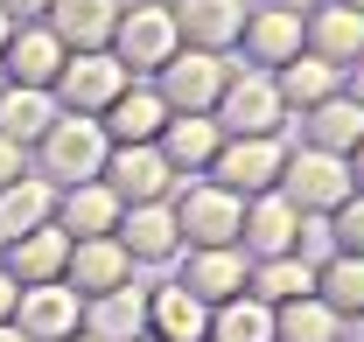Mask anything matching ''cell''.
Segmentation results:
<instances>
[{
  "label": "cell",
  "instance_id": "30bf717a",
  "mask_svg": "<svg viewBox=\"0 0 364 342\" xmlns=\"http://www.w3.org/2000/svg\"><path fill=\"white\" fill-rule=\"evenodd\" d=\"M280 168H287V140L259 133V140H225L210 161V182H225L231 196H267L280 189Z\"/></svg>",
  "mask_w": 364,
  "mask_h": 342
},
{
  "label": "cell",
  "instance_id": "bcb514c9",
  "mask_svg": "<svg viewBox=\"0 0 364 342\" xmlns=\"http://www.w3.org/2000/svg\"><path fill=\"white\" fill-rule=\"evenodd\" d=\"M245 7H259V0H245Z\"/></svg>",
  "mask_w": 364,
  "mask_h": 342
},
{
  "label": "cell",
  "instance_id": "cb8c5ba5",
  "mask_svg": "<svg viewBox=\"0 0 364 342\" xmlns=\"http://www.w3.org/2000/svg\"><path fill=\"white\" fill-rule=\"evenodd\" d=\"M301 28H309V56L336 63V70L364 63V14H358V7H336V0H322Z\"/></svg>",
  "mask_w": 364,
  "mask_h": 342
},
{
  "label": "cell",
  "instance_id": "681fc988",
  "mask_svg": "<svg viewBox=\"0 0 364 342\" xmlns=\"http://www.w3.org/2000/svg\"><path fill=\"white\" fill-rule=\"evenodd\" d=\"M343 342H350V336H343Z\"/></svg>",
  "mask_w": 364,
  "mask_h": 342
},
{
  "label": "cell",
  "instance_id": "4dcf8cb0",
  "mask_svg": "<svg viewBox=\"0 0 364 342\" xmlns=\"http://www.w3.org/2000/svg\"><path fill=\"white\" fill-rule=\"evenodd\" d=\"M343 314L329 307L322 294H301L287 300V307H273V342H343Z\"/></svg>",
  "mask_w": 364,
  "mask_h": 342
},
{
  "label": "cell",
  "instance_id": "d4e9b609",
  "mask_svg": "<svg viewBox=\"0 0 364 342\" xmlns=\"http://www.w3.org/2000/svg\"><path fill=\"white\" fill-rule=\"evenodd\" d=\"M119 196L105 189V182H70V189H56V224L70 231V238H112L119 231Z\"/></svg>",
  "mask_w": 364,
  "mask_h": 342
},
{
  "label": "cell",
  "instance_id": "7c38bea8",
  "mask_svg": "<svg viewBox=\"0 0 364 342\" xmlns=\"http://www.w3.org/2000/svg\"><path fill=\"white\" fill-rule=\"evenodd\" d=\"M77 321H85V294L70 280L21 287V300H14V329L28 342H63V336H77Z\"/></svg>",
  "mask_w": 364,
  "mask_h": 342
},
{
  "label": "cell",
  "instance_id": "9a60e30c",
  "mask_svg": "<svg viewBox=\"0 0 364 342\" xmlns=\"http://www.w3.org/2000/svg\"><path fill=\"white\" fill-rule=\"evenodd\" d=\"M168 14H176V35L189 49L231 56L238 35H245V0H168Z\"/></svg>",
  "mask_w": 364,
  "mask_h": 342
},
{
  "label": "cell",
  "instance_id": "d6986e66",
  "mask_svg": "<svg viewBox=\"0 0 364 342\" xmlns=\"http://www.w3.org/2000/svg\"><path fill=\"white\" fill-rule=\"evenodd\" d=\"M70 231L49 216V224H36L28 238H14V245H0L7 252V272H14V287H49V280H63V265H70Z\"/></svg>",
  "mask_w": 364,
  "mask_h": 342
},
{
  "label": "cell",
  "instance_id": "c3c4849f",
  "mask_svg": "<svg viewBox=\"0 0 364 342\" xmlns=\"http://www.w3.org/2000/svg\"><path fill=\"white\" fill-rule=\"evenodd\" d=\"M0 84H7V77H0Z\"/></svg>",
  "mask_w": 364,
  "mask_h": 342
},
{
  "label": "cell",
  "instance_id": "5b68a950",
  "mask_svg": "<svg viewBox=\"0 0 364 342\" xmlns=\"http://www.w3.org/2000/svg\"><path fill=\"white\" fill-rule=\"evenodd\" d=\"M127 84H134V70H127L112 49H70L49 91H56V105H63V112H91V119H98V112H105Z\"/></svg>",
  "mask_w": 364,
  "mask_h": 342
},
{
  "label": "cell",
  "instance_id": "7dc6e473",
  "mask_svg": "<svg viewBox=\"0 0 364 342\" xmlns=\"http://www.w3.org/2000/svg\"><path fill=\"white\" fill-rule=\"evenodd\" d=\"M140 342H154V336H140Z\"/></svg>",
  "mask_w": 364,
  "mask_h": 342
},
{
  "label": "cell",
  "instance_id": "1f68e13d",
  "mask_svg": "<svg viewBox=\"0 0 364 342\" xmlns=\"http://www.w3.org/2000/svg\"><path fill=\"white\" fill-rule=\"evenodd\" d=\"M316 294L343 314V329H350V321H364V258H358V252L316 258Z\"/></svg>",
  "mask_w": 364,
  "mask_h": 342
},
{
  "label": "cell",
  "instance_id": "52a82bcc",
  "mask_svg": "<svg viewBox=\"0 0 364 342\" xmlns=\"http://www.w3.org/2000/svg\"><path fill=\"white\" fill-rule=\"evenodd\" d=\"M225 77H231V56L182 43L176 56L154 70V91H161V105H168V112H210V105H218V91H225Z\"/></svg>",
  "mask_w": 364,
  "mask_h": 342
},
{
  "label": "cell",
  "instance_id": "5bb4252c",
  "mask_svg": "<svg viewBox=\"0 0 364 342\" xmlns=\"http://www.w3.org/2000/svg\"><path fill=\"white\" fill-rule=\"evenodd\" d=\"M63 56H70V49L49 35V21H21V28L7 35V49H0V77H7V84L49 91V84H56V70H63Z\"/></svg>",
  "mask_w": 364,
  "mask_h": 342
},
{
  "label": "cell",
  "instance_id": "74e56055",
  "mask_svg": "<svg viewBox=\"0 0 364 342\" xmlns=\"http://www.w3.org/2000/svg\"><path fill=\"white\" fill-rule=\"evenodd\" d=\"M343 91H350V98L364 105V63H350V77H343Z\"/></svg>",
  "mask_w": 364,
  "mask_h": 342
},
{
  "label": "cell",
  "instance_id": "2e32d148",
  "mask_svg": "<svg viewBox=\"0 0 364 342\" xmlns=\"http://www.w3.org/2000/svg\"><path fill=\"white\" fill-rule=\"evenodd\" d=\"M98 126H105L112 147H147V140H161V126H168V105H161V91L147 84V77H134V84L98 112Z\"/></svg>",
  "mask_w": 364,
  "mask_h": 342
},
{
  "label": "cell",
  "instance_id": "484cf974",
  "mask_svg": "<svg viewBox=\"0 0 364 342\" xmlns=\"http://www.w3.org/2000/svg\"><path fill=\"white\" fill-rule=\"evenodd\" d=\"M364 140V105L350 91H336V98H322L301 112V147H322V154H343L350 161V147Z\"/></svg>",
  "mask_w": 364,
  "mask_h": 342
},
{
  "label": "cell",
  "instance_id": "ee69618b",
  "mask_svg": "<svg viewBox=\"0 0 364 342\" xmlns=\"http://www.w3.org/2000/svg\"><path fill=\"white\" fill-rule=\"evenodd\" d=\"M147 7H168V0H147Z\"/></svg>",
  "mask_w": 364,
  "mask_h": 342
},
{
  "label": "cell",
  "instance_id": "836d02e7",
  "mask_svg": "<svg viewBox=\"0 0 364 342\" xmlns=\"http://www.w3.org/2000/svg\"><path fill=\"white\" fill-rule=\"evenodd\" d=\"M322 238H329V252H358L364 258V189H350L336 210L322 216Z\"/></svg>",
  "mask_w": 364,
  "mask_h": 342
},
{
  "label": "cell",
  "instance_id": "60d3db41",
  "mask_svg": "<svg viewBox=\"0 0 364 342\" xmlns=\"http://www.w3.org/2000/svg\"><path fill=\"white\" fill-rule=\"evenodd\" d=\"M0 342H28V336H21V329H14V321H0Z\"/></svg>",
  "mask_w": 364,
  "mask_h": 342
},
{
  "label": "cell",
  "instance_id": "b9f144b4",
  "mask_svg": "<svg viewBox=\"0 0 364 342\" xmlns=\"http://www.w3.org/2000/svg\"><path fill=\"white\" fill-rule=\"evenodd\" d=\"M7 35H14V21H7V14H0V49H7Z\"/></svg>",
  "mask_w": 364,
  "mask_h": 342
},
{
  "label": "cell",
  "instance_id": "f546056e",
  "mask_svg": "<svg viewBox=\"0 0 364 342\" xmlns=\"http://www.w3.org/2000/svg\"><path fill=\"white\" fill-rule=\"evenodd\" d=\"M245 294H252V300H267V307H287V300L316 294V258H309V252L252 258V280H245Z\"/></svg>",
  "mask_w": 364,
  "mask_h": 342
},
{
  "label": "cell",
  "instance_id": "83f0119b",
  "mask_svg": "<svg viewBox=\"0 0 364 342\" xmlns=\"http://www.w3.org/2000/svg\"><path fill=\"white\" fill-rule=\"evenodd\" d=\"M343 77H350V70L322 63V56H309V49H301L294 63H280V70H273V84H280V98H287V119H301L309 105L336 98V91H343Z\"/></svg>",
  "mask_w": 364,
  "mask_h": 342
},
{
  "label": "cell",
  "instance_id": "8fae6325",
  "mask_svg": "<svg viewBox=\"0 0 364 342\" xmlns=\"http://www.w3.org/2000/svg\"><path fill=\"white\" fill-rule=\"evenodd\" d=\"M301 238H309V216L294 210L280 189L245 196V231H238V252L245 258H287V252H301Z\"/></svg>",
  "mask_w": 364,
  "mask_h": 342
},
{
  "label": "cell",
  "instance_id": "44dd1931",
  "mask_svg": "<svg viewBox=\"0 0 364 342\" xmlns=\"http://www.w3.org/2000/svg\"><path fill=\"white\" fill-rule=\"evenodd\" d=\"M147 336L154 342H210V307L189 294L182 280L147 287Z\"/></svg>",
  "mask_w": 364,
  "mask_h": 342
},
{
  "label": "cell",
  "instance_id": "f6af8a7d",
  "mask_svg": "<svg viewBox=\"0 0 364 342\" xmlns=\"http://www.w3.org/2000/svg\"><path fill=\"white\" fill-rule=\"evenodd\" d=\"M63 342H85V336H63Z\"/></svg>",
  "mask_w": 364,
  "mask_h": 342
},
{
  "label": "cell",
  "instance_id": "f35d334b",
  "mask_svg": "<svg viewBox=\"0 0 364 342\" xmlns=\"http://www.w3.org/2000/svg\"><path fill=\"white\" fill-rule=\"evenodd\" d=\"M350 182H358V189H364V140H358V147H350Z\"/></svg>",
  "mask_w": 364,
  "mask_h": 342
},
{
  "label": "cell",
  "instance_id": "3957f363",
  "mask_svg": "<svg viewBox=\"0 0 364 342\" xmlns=\"http://www.w3.org/2000/svg\"><path fill=\"white\" fill-rule=\"evenodd\" d=\"M36 147H43V182H56V189H70V182H98L105 154H112V140H105V126H98L91 112H63Z\"/></svg>",
  "mask_w": 364,
  "mask_h": 342
},
{
  "label": "cell",
  "instance_id": "d590c367",
  "mask_svg": "<svg viewBox=\"0 0 364 342\" xmlns=\"http://www.w3.org/2000/svg\"><path fill=\"white\" fill-rule=\"evenodd\" d=\"M0 14L21 28V21H43V14H49V0H0Z\"/></svg>",
  "mask_w": 364,
  "mask_h": 342
},
{
  "label": "cell",
  "instance_id": "7bdbcfd3",
  "mask_svg": "<svg viewBox=\"0 0 364 342\" xmlns=\"http://www.w3.org/2000/svg\"><path fill=\"white\" fill-rule=\"evenodd\" d=\"M336 7H358V14H364V0H336Z\"/></svg>",
  "mask_w": 364,
  "mask_h": 342
},
{
  "label": "cell",
  "instance_id": "4316f807",
  "mask_svg": "<svg viewBox=\"0 0 364 342\" xmlns=\"http://www.w3.org/2000/svg\"><path fill=\"white\" fill-rule=\"evenodd\" d=\"M63 119V105H56V91H36V84H0V133L14 140V147H36L49 126Z\"/></svg>",
  "mask_w": 364,
  "mask_h": 342
},
{
  "label": "cell",
  "instance_id": "7a4b0ae2",
  "mask_svg": "<svg viewBox=\"0 0 364 342\" xmlns=\"http://www.w3.org/2000/svg\"><path fill=\"white\" fill-rule=\"evenodd\" d=\"M176 231H182V252L238 245V231H245V196H231L225 182H210V175H189L176 189Z\"/></svg>",
  "mask_w": 364,
  "mask_h": 342
},
{
  "label": "cell",
  "instance_id": "603a6c76",
  "mask_svg": "<svg viewBox=\"0 0 364 342\" xmlns=\"http://www.w3.org/2000/svg\"><path fill=\"white\" fill-rule=\"evenodd\" d=\"M63 280H70L85 300L91 294H112V287L134 280V258H127L119 238H77V245H70V265H63Z\"/></svg>",
  "mask_w": 364,
  "mask_h": 342
},
{
  "label": "cell",
  "instance_id": "9c48e42d",
  "mask_svg": "<svg viewBox=\"0 0 364 342\" xmlns=\"http://www.w3.org/2000/svg\"><path fill=\"white\" fill-rule=\"evenodd\" d=\"M309 14H287V7H273V0H259V7H245V35H238V63H252V70H280V63H294L301 49H309V28H301Z\"/></svg>",
  "mask_w": 364,
  "mask_h": 342
},
{
  "label": "cell",
  "instance_id": "ffe728a7",
  "mask_svg": "<svg viewBox=\"0 0 364 342\" xmlns=\"http://www.w3.org/2000/svg\"><path fill=\"white\" fill-rule=\"evenodd\" d=\"M85 342H140L147 336V287H112V294H91L85 300V321H77Z\"/></svg>",
  "mask_w": 364,
  "mask_h": 342
},
{
  "label": "cell",
  "instance_id": "ac0fdd59",
  "mask_svg": "<svg viewBox=\"0 0 364 342\" xmlns=\"http://www.w3.org/2000/svg\"><path fill=\"white\" fill-rule=\"evenodd\" d=\"M189 294L203 300V307H225V300L245 294V280H252V258L238 252V245H210V252H189L176 272Z\"/></svg>",
  "mask_w": 364,
  "mask_h": 342
},
{
  "label": "cell",
  "instance_id": "277c9868",
  "mask_svg": "<svg viewBox=\"0 0 364 342\" xmlns=\"http://www.w3.org/2000/svg\"><path fill=\"white\" fill-rule=\"evenodd\" d=\"M350 161L343 154H322V147H287V168H280V196L301 216H329L343 196H350Z\"/></svg>",
  "mask_w": 364,
  "mask_h": 342
},
{
  "label": "cell",
  "instance_id": "4fadbf2b",
  "mask_svg": "<svg viewBox=\"0 0 364 342\" xmlns=\"http://www.w3.org/2000/svg\"><path fill=\"white\" fill-rule=\"evenodd\" d=\"M134 265H168L182 258V231H176V203H134L119 210V231H112Z\"/></svg>",
  "mask_w": 364,
  "mask_h": 342
},
{
  "label": "cell",
  "instance_id": "e0dca14e",
  "mask_svg": "<svg viewBox=\"0 0 364 342\" xmlns=\"http://www.w3.org/2000/svg\"><path fill=\"white\" fill-rule=\"evenodd\" d=\"M161 161L189 182V175H210V161H218V147H225V126L210 119V112H168V126H161Z\"/></svg>",
  "mask_w": 364,
  "mask_h": 342
},
{
  "label": "cell",
  "instance_id": "6da1fadb",
  "mask_svg": "<svg viewBox=\"0 0 364 342\" xmlns=\"http://www.w3.org/2000/svg\"><path fill=\"white\" fill-rule=\"evenodd\" d=\"M210 119L225 126V140H259V133L287 126V98L273 84V70H252V63L231 56V77L218 91V105H210Z\"/></svg>",
  "mask_w": 364,
  "mask_h": 342
},
{
  "label": "cell",
  "instance_id": "e575fe53",
  "mask_svg": "<svg viewBox=\"0 0 364 342\" xmlns=\"http://www.w3.org/2000/svg\"><path fill=\"white\" fill-rule=\"evenodd\" d=\"M21 175H28V147H14V140L0 133V189H7V182H21Z\"/></svg>",
  "mask_w": 364,
  "mask_h": 342
},
{
  "label": "cell",
  "instance_id": "8992f818",
  "mask_svg": "<svg viewBox=\"0 0 364 342\" xmlns=\"http://www.w3.org/2000/svg\"><path fill=\"white\" fill-rule=\"evenodd\" d=\"M105 49H112L134 77H154V70L182 49L176 14H168V7H147V0H127V7H119V28H112V43H105Z\"/></svg>",
  "mask_w": 364,
  "mask_h": 342
},
{
  "label": "cell",
  "instance_id": "f1b7e54d",
  "mask_svg": "<svg viewBox=\"0 0 364 342\" xmlns=\"http://www.w3.org/2000/svg\"><path fill=\"white\" fill-rule=\"evenodd\" d=\"M49 216H56V182H43V175L7 182V189H0V245L28 238L36 224H49Z\"/></svg>",
  "mask_w": 364,
  "mask_h": 342
},
{
  "label": "cell",
  "instance_id": "7402d4cb",
  "mask_svg": "<svg viewBox=\"0 0 364 342\" xmlns=\"http://www.w3.org/2000/svg\"><path fill=\"white\" fill-rule=\"evenodd\" d=\"M119 7L127 0H49V35L63 49H105L112 28H119Z\"/></svg>",
  "mask_w": 364,
  "mask_h": 342
},
{
  "label": "cell",
  "instance_id": "8d00e7d4",
  "mask_svg": "<svg viewBox=\"0 0 364 342\" xmlns=\"http://www.w3.org/2000/svg\"><path fill=\"white\" fill-rule=\"evenodd\" d=\"M14 300H21V287H14V272L0 265V321H14Z\"/></svg>",
  "mask_w": 364,
  "mask_h": 342
},
{
  "label": "cell",
  "instance_id": "d6a6232c",
  "mask_svg": "<svg viewBox=\"0 0 364 342\" xmlns=\"http://www.w3.org/2000/svg\"><path fill=\"white\" fill-rule=\"evenodd\" d=\"M210 342H273V307L252 294L210 307Z\"/></svg>",
  "mask_w": 364,
  "mask_h": 342
},
{
  "label": "cell",
  "instance_id": "ab89813d",
  "mask_svg": "<svg viewBox=\"0 0 364 342\" xmlns=\"http://www.w3.org/2000/svg\"><path fill=\"white\" fill-rule=\"evenodd\" d=\"M273 7H287V14H316L322 0H273Z\"/></svg>",
  "mask_w": 364,
  "mask_h": 342
},
{
  "label": "cell",
  "instance_id": "ba28073f",
  "mask_svg": "<svg viewBox=\"0 0 364 342\" xmlns=\"http://www.w3.org/2000/svg\"><path fill=\"white\" fill-rule=\"evenodd\" d=\"M98 182L134 210V203H176V189H182V175L161 161V147L147 140V147H112L105 154V168H98Z\"/></svg>",
  "mask_w": 364,
  "mask_h": 342
}]
</instances>
